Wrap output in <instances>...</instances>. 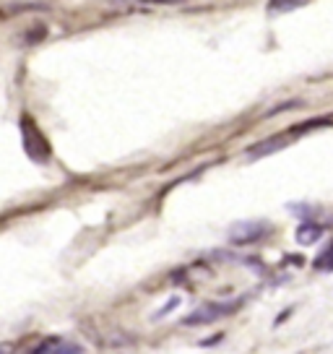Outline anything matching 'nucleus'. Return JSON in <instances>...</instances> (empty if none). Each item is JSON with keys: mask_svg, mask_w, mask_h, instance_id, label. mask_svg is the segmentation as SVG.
Returning a JSON list of instances; mask_svg holds the SVG:
<instances>
[{"mask_svg": "<svg viewBox=\"0 0 333 354\" xmlns=\"http://www.w3.org/2000/svg\"><path fill=\"white\" fill-rule=\"evenodd\" d=\"M268 234V224L258 219H245V221H234L227 232V240L232 245H253L258 243L260 237Z\"/></svg>", "mask_w": 333, "mask_h": 354, "instance_id": "f257e3e1", "label": "nucleus"}, {"mask_svg": "<svg viewBox=\"0 0 333 354\" xmlns=\"http://www.w3.org/2000/svg\"><path fill=\"white\" fill-rule=\"evenodd\" d=\"M21 136H23V149H26V154L32 156L34 162H47V159H50L47 138L39 133V128H37L29 118L21 120Z\"/></svg>", "mask_w": 333, "mask_h": 354, "instance_id": "f03ea898", "label": "nucleus"}, {"mask_svg": "<svg viewBox=\"0 0 333 354\" xmlns=\"http://www.w3.org/2000/svg\"><path fill=\"white\" fill-rule=\"evenodd\" d=\"M234 308V302H209V305H200L193 313H188L182 318V326H209V323H216L219 318L229 315Z\"/></svg>", "mask_w": 333, "mask_h": 354, "instance_id": "7ed1b4c3", "label": "nucleus"}, {"mask_svg": "<svg viewBox=\"0 0 333 354\" xmlns=\"http://www.w3.org/2000/svg\"><path fill=\"white\" fill-rule=\"evenodd\" d=\"M321 234H323V227L321 224H312V221H305V224H300L297 227V243L300 245H312L315 240H321Z\"/></svg>", "mask_w": 333, "mask_h": 354, "instance_id": "20e7f679", "label": "nucleus"}, {"mask_svg": "<svg viewBox=\"0 0 333 354\" xmlns=\"http://www.w3.org/2000/svg\"><path fill=\"white\" fill-rule=\"evenodd\" d=\"M284 146H287V138H271V141H263V144L253 146V149L247 151V156H250V159L268 156V154H274V151H278V149H284Z\"/></svg>", "mask_w": 333, "mask_h": 354, "instance_id": "39448f33", "label": "nucleus"}, {"mask_svg": "<svg viewBox=\"0 0 333 354\" xmlns=\"http://www.w3.org/2000/svg\"><path fill=\"white\" fill-rule=\"evenodd\" d=\"M50 354H81V346L73 344V342H60V339H53Z\"/></svg>", "mask_w": 333, "mask_h": 354, "instance_id": "423d86ee", "label": "nucleus"}, {"mask_svg": "<svg viewBox=\"0 0 333 354\" xmlns=\"http://www.w3.org/2000/svg\"><path fill=\"white\" fill-rule=\"evenodd\" d=\"M315 268H318V271H333V243L328 245V250L315 261Z\"/></svg>", "mask_w": 333, "mask_h": 354, "instance_id": "0eeeda50", "label": "nucleus"}, {"mask_svg": "<svg viewBox=\"0 0 333 354\" xmlns=\"http://www.w3.org/2000/svg\"><path fill=\"white\" fill-rule=\"evenodd\" d=\"M178 305H180V297H172L169 302H166V305H162V310L156 313L154 318H156V321H159V318H164L166 313H172V308H178Z\"/></svg>", "mask_w": 333, "mask_h": 354, "instance_id": "6e6552de", "label": "nucleus"}, {"mask_svg": "<svg viewBox=\"0 0 333 354\" xmlns=\"http://www.w3.org/2000/svg\"><path fill=\"white\" fill-rule=\"evenodd\" d=\"M294 8H300V6H292V3H278V6H268V11H294Z\"/></svg>", "mask_w": 333, "mask_h": 354, "instance_id": "1a4fd4ad", "label": "nucleus"}]
</instances>
